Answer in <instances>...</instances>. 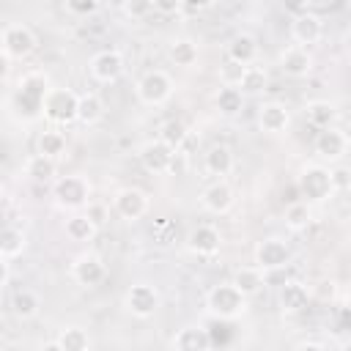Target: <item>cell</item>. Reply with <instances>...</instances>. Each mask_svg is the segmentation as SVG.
<instances>
[{"label":"cell","instance_id":"obj_25","mask_svg":"<svg viewBox=\"0 0 351 351\" xmlns=\"http://www.w3.org/2000/svg\"><path fill=\"white\" fill-rule=\"evenodd\" d=\"M277 302H280V310H282V313H302V310L307 307V302H310V291H307L304 282L288 280V282L280 288Z\"/></svg>","mask_w":351,"mask_h":351},{"label":"cell","instance_id":"obj_41","mask_svg":"<svg viewBox=\"0 0 351 351\" xmlns=\"http://www.w3.org/2000/svg\"><path fill=\"white\" fill-rule=\"evenodd\" d=\"M82 214H85V217H88V219H90L96 228H101V225L110 219V214H107V206H104V203H99V200H90V203L85 206V211H82Z\"/></svg>","mask_w":351,"mask_h":351},{"label":"cell","instance_id":"obj_3","mask_svg":"<svg viewBox=\"0 0 351 351\" xmlns=\"http://www.w3.org/2000/svg\"><path fill=\"white\" fill-rule=\"evenodd\" d=\"M52 197L58 208L66 211H85V206L90 203V181L85 176H60L52 184Z\"/></svg>","mask_w":351,"mask_h":351},{"label":"cell","instance_id":"obj_47","mask_svg":"<svg viewBox=\"0 0 351 351\" xmlns=\"http://www.w3.org/2000/svg\"><path fill=\"white\" fill-rule=\"evenodd\" d=\"M0 266H3V277H0V285L5 288V285L11 282V261H0Z\"/></svg>","mask_w":351,"mask_h":351},{"label":"cell","instance_id":"obj_8","mask_svg":"<svg viewBox=\"0 0 351 351\" xmlns=\"http://www.w3.org/2000/svg\"><path fill=\"white\" fill-rule=\"evenodd\" d=\"M255 266L261 271H277V269H285L291 263V247L285 239L280 236H266L255 244Z\"/></svg>","mask_w":351,"mask_h":351},{"label":"cell","instance_id":"obj_37","mask_svg":"<svg viewBox=\"0 0 351 351\" xmlns=\"http://www.w3.org/2000/svg\"><path fill=\"white\" fill-rule=\"evenodd\" d=\"M266 85H269L266 69H263V66H250V69L244 71V80H241L239 90H241L244 96H261V93L266 90Z\"/></svg>","mask_w":351,"mask_h":351},{"label":"cell","instance_id":"obj_24","mask_svg":"<svg viewBox=\"0 0 351 351\" xmlns=\"http://www.w3.org/2000/svg\"><path fill=\"white\" fill-rule=\"evenodd\" d=\"M230 282L236 285L239 293H244L247 299H252V296H258V293L263 291V285H266V271H261L258 266H239V269L233 271V280H230Z\"/></svg>","mask_w":351,"mask_h":351},{"label":"cell","instance_id":"obj_19","mask_svg":"<svg viewBox=\"0 0 351 351\" xmlns=\"http://www.w3.org/2000/svg\"><path fill=\"white\" fill-rule=\"evenodd\" d=\"M258 55H261V44H258V38L252 36V33H247V30H239L230 41H228V60H233V63H239V66H255V60H258Z\"/></svg>","mask_w":351,"mask_h":351},{"label":"cell","instance_id":"obj_36","mask_svg":"<svg viewBox=\"0 0 351 351\" xmlns=\"http://www.w3.org/2000/svg\"><path fill=\"white\" fill-rule=\"evenodd\" d=\"M156 140H162L167 148L178 151V148L186 143V123H184V121H178V118L165 121V123L159 126V137H156Z\"/></svg>","mask_w":351,"mask_h":351},{"label":"cell","instance_id":"obj_44","mask_svg":"<svg viewBox=\"0 0 351 351\" xmlns=\"http://www.w3.org/2000/svg\"><path fill=\"white\" fill-rule=\"evenodd\" d=\"M335 293H337V285H335V280H321V282H318V288H315V296H318L321 302H329V299H335Z\"/></svg>","mask_w":351,"mask_h":351},{"label":"cell","instance_id":"obj_31","mask_svg":"<svg viewBox=\"0 0 351 351\" xmlns=\"http://www.w3.org/2000/svg\"><path fill=\"white\" fill-rule=\"evenodd\" d=\"M101 118H104V101H101V96L93 93V90H85V93L80 96L77 121H80L82 126H96Z\"/></svg>","mask_w":351,"mask_h":351},{"label":"cell","instance_id":"obj_7","mask_svg":"<svg viewBox=\"0 0 351 351\" xmlns=\"http://www.w3.org/2000/svg\"><path fill=\"white\" fill-rule=\"evenodd\" d=\"M77 107H80V96L71 88H49V93L44 96V115L52 123L77 121Z\"/></svg>","mask_w":351,"mask_h":351},{"label":"cell","instance_id":"obj_48","mask_svg":"<svg viewBox=\"0 0 351 351\" xmlns=\"http://www.w3.org/2000/svg\"><path fill=\"white\" fill-rule=\"evenodd\" d=\"M41 351H63V346H60L58 340H47V343L41 346Z\"/></svg>","mask_w":351,"mask_h":351},{"label":"cell","instance_id":"obj_32","mask_svg":"<svg viewBox=\"0 0 351 351\" xmlns=\"http://www.w3.org/2000/svg\"><path fill=\"white\" fill-rule=\"evenodd\" d=\"M244 93L239 88H219L217 96H214V110L222 115V118H236L241 110H244Z\"/></svg>","mask_w":351,"mask_h":351},{"label":"cell","instance_id":"obj_28","mask_svg":"<svg viewBox=\"0 0 351 351\" xmlns=\"http://www.w3.org/2000/svg\"><path fill=\"white\" fill-rule=\"evenodd\" d=\"M63 233L69 241H77V244H85V241H93V236L99 233V228L82 214V211H74L66 217L63 222Z\"/></svg>","mask_w":351,"mask_h":351},{"label":"cell","instance_id":"obj_46","mask_svg":"<svg viewBox=\"0 0 351 351\" xmlns=\"http://www.w3.org/2000/svg\"><path fill=\"white\" fill-rule=\"evenodd\" d=\"M211 3H184L181 0V14H195V11H203V8H208Z\"/></svg>","mask_w":351,"mask_h":351},{"label":"cell","instance_id":"obj_30","mask_svg":"<svg viewBox=\"0 0 351 351\" xmlns=\"http://www.w3.org/2000/svg\"><path fill=\"white\" fill-rule=\"evenodd\" d=\"M25 176L30 178V181H36V184H55L58 181V162L55 159H47V156H41V154H33L27 162H25Z\"/></svg>","mask_w":351,"mask_h":351},{"label":"cell","instance_id":"obj_34","mask_svg":"<svg viewBox=\"0 0 351 351\" xmlns=\"http://www.w3.org/2000/svg\"><path fill=\"white\" fill-rule=\"evenodd\" d=\"M282 219H285V228H288V230H293V233L307 230V225L313 222L310 203H304V200H293V203H288V206H285Z\"/></svg>","mask_w":351,"mask_h":351},{"label":"cell","instance_id":"obj_43","mask_svg":"<svg viewBox=\"0 0 351 351\" xmlns=\"http://www.w3.org/2000/svg\"><path fill=\"white\" fill-rule=\"evenodd\" d=\"M154 14H162V16L181 14V0H154Z\"/></svg>","mask_w":351,"mask_h":351},{"label":"cell","instance_id":"obj_21","mask_svg":"<svg viewBox=\"0 0 351 351\" xmlns=\"http://www.w3.org/2000/svg\"><path fill=\"white\" fill-rule=\"evenodd\" d=\"M173 351H211V335L200 324H186L173 335Z\"/></svg>","mask_w":351,"mask_h":351},{"label":"cell","instance_id":"obj_6","mask_svg":"<svg viewBox=\"0 0 351 351\" xmlns=\"http://www.w3.org/2000/svg\"><path fill=\"white\" fill-rule=\"evenodd\" d=\"M0 47L5 60H25L36 49V33L22 22H8L0 30Z\"/></svg>","mask_w":351,"mask_h":351},{"label":"cell","instance_id":"obj_4","mask_svg":"<svg viewBox=\"0 0 351 351\" xmlns=\"http://www.w3.org/2000/svg\"><path fill=\"white\" fill-rule=\"evenodd\" d=\"M296 189L304 203H324L326 197L335 195L332 189V170L324 165H304L302 173L296 176Z\"/></svg>","mask_w":351,"mask_h":351},{"label":"cell","instance_id":"obj_26","mask_svg":"<svg viewBox=\"0 0 351 351\" xmlns=\"http://www.w3.org/2000/svg\"><path fill=\"white\" fill-rule=\"evenodd\" d=\"M66 151H69V140H66L63 132H58V129H44V132H38V137H36V154H41V156L58 162V159L66 156Z\"/></svg>","mask_w":351,"mask_h":351},{"label":"cell","instance_id":"obj_11","mask_svg":"<svg viewBox=\"0 0 351 351\" xmlns=\"http://www.w3.org/2000/svg\"><path fill=\"white\" fill-rule=\"evenodd\" d=\"M88 71H90V77H93L96 82L110 85V82H118V80L123 77L126 60H123V55H121L118 49H101V52H96V55L90 58Z\"/></svg>","mask_w":351,"mask_h":351},{"label":"cell","instance_id":"obj_10","mask_svg":"<svg viewBox=\"0 0 351 351\" xmlns=\"http://www.w3.org/2000/svg\"><path fill=\"white\" fill-rule=\"evenodd\" d=\"M123 304H126V310H129L134 318H151V315L159 310L162 296H159V291H156L151 282H134V285L126 291Z\"/></svg>","mask_w":351,"mask_h":351},{"label":"cell","instance_id":"obj_42","mask_svg":"<svg viewBox=\"0 0 351 351\" xmlns=\"http://www.w3.org/2000/svg\"><path fill=\"white\" fill-rule=\"evenodd\" d=\"M332 189L335 192H348L351 189V170L348 167H332Z\"/></svg>","mask_w":351,"mask_h":351},{"label":"cell","instance_id":"obj_45","mask_svg":"<svg viewBox=\"0 0 351 351\" xmlns=\"http://www.w3.org/2000/svg\"><path fill=\"white\" fill-rule=\"evenodd\" d=\"M293 351H326V346H324V343H315V340H304V343H299Z\"/></svg>","mask_w":351,"mask_h":351},{"label":"cell","instance_id":"obj_35","mask_svg":"<svg viewBox=\"0 0 351 351\" xmlns=\"http://www.w3.org/2000/svg\"><path fill=\"white\" fill-rule=\"evenodd\" d=\"M63 351H90V335L85 326H63L58 335Z\"/></svg>","mask_w":351,"mask_h":351},{"label":"cell","instance_id":"obj_23","mask_svg":"<svg viewBox=\"0 0 351 351\" xmlns=\"http://www.w3.org/2000/svg\"><path fill=\"white\" fill-rule=\"evenodd\" d=\"M167 58H170L176 66H181V69H192V66L197 63V58H200V47H197V41L189 38V36H176V38H170V44H167Z\"/></svg>","mask_w":351,"mask_h":351},{"label":"cell","instance_id":"obj_9","mask_svg":"<svg viewBox=\"0 0 351 351\" xmlns=\"http://www.w3.org/2000/svg\"><path fill=\"white\" fill-rule=\"evenodd\" d=\"M296 11L299 14L291 19V38L296 47L310 49L313 44H318L324 38V19L315 11H310L307 5H299Z\"/></svg>","mask_w":351,"mask_h":351},{"label":"cell","instance_id":"obj_40","mask_svg":"<svg viewBox=\"0 0 351 351\" xmlns=\"http://www.w3.org/2000/svg\"><path fill=\"white\" fill-rule=\"evenodd\" d=\"M123 14L132 19H145L148 14H154V0H132L123 3Z\"/></svg>","mask_w":351,"mask_h":351},{"label":"cell","instance_id":"obj_14","mask_svg":"<svg viewBox=\"0 0 351 351\" xmlns=\"http://www.w3.org/2000/svg\"><path fill=\"white\" fill-rule=\"evenodd\" d=\"M313 151L321 162H340L348 151V137L343 129L332 126V129H321L313 140Z\"/></svg>","mask_w":351,"mask_h":351},{"label":"cell","instance_id":"obj_16","mask_svg":"<svg viewBox=\"0 0 351 351\" xmlns=\"http://www.w3.org/2000/svg\"><path fill=\"white\" fill-rule=\"evenodd\" d=\"M219 247H222V233L214 225H197L186 236V250L197 258H211L219 252Z\"/></svg>","mask_w":351,"mask_h":351},{"label":"cell","instance_id":"obj_22","mask_svg":"<svg viewBox=\"0 0 351 351\" xmlns=\"http://www.w3.org/2000/svg\"><path fill=\"white\" fill-rule=\"evenodd\" d=\"M233 165H236V156L230 151V145L225 143H214L206 154H203V167L208 176H217L219 181H225V176L233 173Z\"/></svg>","mask_w":351,"mask_h":351},{"label":"cell","instance_id":"obj_49","mask_svg":"<svg viewBox=\"0 0 351 351\" xmlns=\"http://www.w3.org/2000/svg\"><path fill=\"white\" fill-rule=\"evenodd\" d=\"M346 296H348V302H351V282L346 285Z\"/></svg>","mask_w":351,"mask_h":351},{"label":"cell","instance_id":"obj_1","mask_svg":"<svg viewBox=\"0 0 351 351\" xmlns=\"http://www.w3.org/2000/svg\"><path fill=\"white\" fill-rule=\"evenodd\" d=\"M47 93H49L47 74L44 71H27L25 77H19L16 90L8 99V107L22 121H36L38 115H44V96Z\"/></svg>","mask_w":351,"mask_h":351},{"label":"cell","instance_id":"obj_17","mask_svg":"<svg viewBox=\"0 0 351 351\" xmlns=\"http://www.w3.org/2000/svg\"><path fill=\"white\" fill-rule=\"evenodd\" d=\"M313 52L310 49H304V47H296V44H291V47H285L282 52H280V71L285 74V77H293V80H302V77H307L310 71H313Z\"/></svg>","mask_w":351,"mask_h":351},{"label":"cell","instance_id":"obj_18","mask_svg":"<svg viewBox=\"0 0 351 351\" xmlns=\"http://www.w3.org/2000/svg\"><path fill=\"white\" fill-rule=\"evenodd\" d=\"M288 123H291V110L282 104V101H263L261 107H258V126H261V132H266V134H282L285 129H288Z\"/></svg>","mask_w":351,"mask_h":351},{"label":"cell","instance_id":"obj_20","mask_svg":"<svg viewBox=\"0 0 351 351\" xmlns=\"http://www.w3.org/2000/svg\"><path fill=\"white\" fill-rule=\"evenodd\" d=\"M200 206L208 214H228L233 208V186L228 181H214L200 192Z\"/></svg>","mask_w":351,"mask_h":351},{"label":"cell","instance_id":"obj_5","mask_svg":"<svg viewBox=\"0 0 351 351\" xmlns=\"http://www.w3.org/2000/svg\"><path fill=\"white\" fill-rule=\"evenodd\" d=\"M176 90V82L173 77L165 71V69H151L145 71L137 85H134V93H137V101L145 104V107H162Z\"/></svg>","mask_w":351,"mask_h":351},{"label":"cell","instance_id":"obj_2","mask_svg":"<svg viewBox=\"0 0 351 351\" xmlns=\"http://www.w3.org/2000/svg\"><path fill=\"white\" fill-rule=\"evenodd\" d=\"M206 310H208V315H214L219 321H233V318L244 315L247 296L239 293L233 282H219L206 293Z\"/></svg>","mask_w":351,"mask_h":351},{"label":"cell","instance_id":"obj_27","mask_svg":"<svg viewBox=\"0 0 351 351\" xmlns=\"http://www.w3.org/2000/svg\"><path fill=\"white\" fill-rule=\"evenodd\" d=\"M38 310H41V296L33 288H16L11 293V313H14V318L30 321V318L38 315Z\"/></svg>","mask_w":351,"mask_h":351},{"label":"cell","instance_id":"obj_38","mask_svg":"<svg viewBox=\"0 0 351 351\" xmlns=\"http://www.w3.org/2000/svg\"><path fill=\"white\" fill-rule=\"evenodd\" d=\"M244 71H247V66H239V63H233V60L225 58V63H222L219 71H217L219 85H222V88H239L241 80H244Z\"/></svg>","mask_w":351,"mask_h":351},{"label":"cell","instance_id":"obj_39","mask_svg":"<svg viewBox=\"0 0 351 351\" xmlns=\"http://www.w3.org/2000/svg\"><path fill=\"white\" fill-rule=\"evenodd\" d=\"M66 11L74 16H93L101 11L99 0H66Z\"/></svg>","mask_w":351,"mask_h":351},{"label":"cell","instance_id":"obj_12","mask_svg":"<svg viewBox=\"0 0 351 351\" xmlns=\"http://www.w3.org/2000/svg\"><path fill=\"white\" fill-rule=\"evenodd\" d=\"M112 208H115V214H118L121 219L137 222V219H143L145 211H148V195H145L143 189H137V186H123V189L115 192Z\"/></svg>","mask_w":351,"mask_h":351},{"label":"cell","instance_id":"obj_13","mask_svg":"<svg viewBox=\"0 0 351 351\" xmlns=\"http://www.w3.org/2000/svg\"><path fill=\"white\" fill-rule=\"evenodd\" d=\"M71 277H74V282L82 285V288H96V285H101V282L107 280V266H104V261H101L99 255L82 252V255H77L74 263H71Z\"/></svg>","mask_w":351,"mask_h":351},{"label":"cell","instance_id":"obj_15","mask_svg":"<svg viewBox=\"0 0 351 351\" xmlns=\"http://www.w3.org/2000/svg\"><path fill=\"white\" fill-rule=\"evenodd\" d=\"M173 159H176V151L167 148L162 140H148V143L140 148V165H143L148 173H154V176L170 173Z\"/></svg>","mask_w":351,"mask_h":351},{"label":"cell","instance_id":"obj_29","mask_svg":"<svg viewBox=\"0 0 351 351\" xmlns=\"http://www.w3.org/2000/svg\"><path fill=\"white\" fill-rule=\"evenodd\" d=\"M304 115H307V123L315 126L318 132H321V129H332V126L337 123V107H335L332 101H324V99L307 101Z\"/></svg>","mask_w":351,"mask_h":351},{"label":"cell","instance_id":"obj_33","mask_svg":"<svg viewBox=\"0 0 351 351\" xmlns=\"http://www.w3.org/2000/svg\"><path fill=\"white\" fill-rule=\"evenodd\" d=\"M25 247H27V236L19 228L5 225L3 233H0V258L3 261H14V258H19L25 252Z\"/></svg>","mask_w":351,"mask_h":351}]
</instances>
